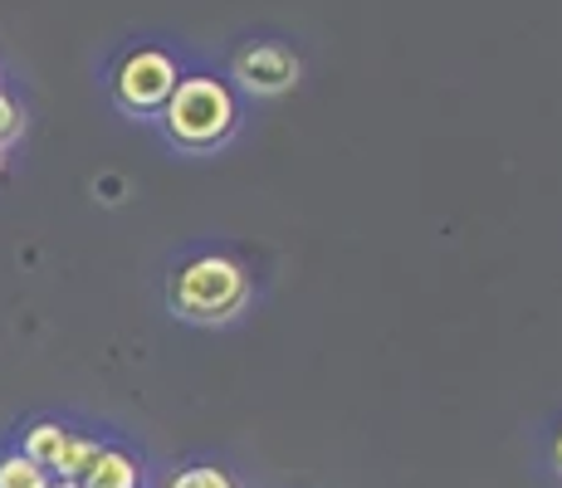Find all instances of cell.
I'll return each instance as SVG.
<instances>
[{
  "label": "cell",
  "mask_w": 562,
  "mask_h": 488,
  "mask_svg": "<svg viewBox=\"0 0 562 488\" xmlns=\"http://www.w3.org/2000/svg\"><path fill=\"white\" fill-rule=\"evenodd\" d=\"M83 488H143V459H133L127 450H113V444H103L99 454H93V464L83 469Z\"/></svg>",
  "instance_id": "cell-6"
},
{
  "label": "cell",
  "mask_w": 562,
  "mask_h": 488,
  "mask_svg": "<svg viewBox=\"0 0 562 488\" xmlns=\"http://www.w3.org/2000/svg\"><path fill=\"white\" fill-rule=\"evenodd\" d=\"M103 444L93 435H79V430L59 425V420H35V425L20 435V454L35 459L49 479H83V469L93 464Z\"/></svg>",
  "instance_id": "cell-4"
},
{
  "label": "cell",
  "mask_w": 562,
  "mask_h": 488,
  "mask_svg": "<svg viewBox=\"0 0 562 488\" xmlns=\"http://www.w3.org/2000/svg\"><path fill=\"white\" fill-rule=\"evenodd\" d=\"M0 167H5V147H0Z\"/></svg>",
  "instance_id": "cell-12"
},
{
  "label": "cell",
  "mask_w": 562,
  "mask_h": 488,
  "mask_svg": "<svg viewBox=\"0 0 562 488\" xmlns=\"http://www.w3.org/2000/svg\"><path fill=\"white\" fill-rule=\"evenodd\" d=\"M0 488H49V474L20 450L0 454Z\"/></svg>",
  "instance_id": "cell-7"
},
{
  "label": "cell",
  "mask_w": 562,
  "mask_h": 488,
  "mask_svg": "<svg viewBox=\"0 0 562 488\" xmlns=\"http://www.w3.org/2000/svg\"><path fill=\"white\" fill-rule=\"evenodd\" d=\"M167 488H240L231 469H215V464H191V469L171 474Z\"/></svg>",
  "instance_id": "cell-8"
},
{
  "label": "cell",
  "mask_w": 562,
  "mask_h": 488,
  "mask_svg": "<svg viewBox=\"0 0 562 488\" xmlns=\"http://www.w3.org/2000/svg\"><path fill=\"white\" fill-rule=\"evenodd\" d=\"M553 459H558V469H562V435H558V444H553Z\"/></svg>",
  "instance_id": "cell-11"
},
{
  "label": "cell",
  "mask_w": 562,
  "mask_h": 488,
  "mask_svg": "<svg viewBox=\"0 0 562 488\" xmlns=\"http://www.w3.org/2000/svg\"><path fill=\"white\" fill-rule=\"evenodd\" d=\"M240 127V103H235L231 83L211 79V73H191L177 83V93L161 107V133L181 151H215L225 147Z\"/></svg>",
  "instance_id": "cell-1"
},
{
  "label": "cell",
  "mask_w": 562,
  "mask_h": 488,
  "mask_svg": "<svg viewBox=\"0 0 562 488\" xmlns=\"http://www.w3.org/2000/svg\"><path fill=\"white\" fill-rule=\"evenodd\" d=\"M231 73H235V83H240L245 93H255V98H279V93H289V89L299 83V59H294V49L274 45V39H265V45H250V49L235 54Z\"/></svg>",
  "instance_id": "cell-5"
},
{
  "label": "cell",
  "mask_w": 562,
  "mask_h": 488,
  "mask_svg": "<svg viewBox=\"0 0 562 488\" xmlns=\"http://www.w3.org/2000/svg\"><path fill=\"white\" fill-rule=\"evenodd\" d=\"M20 133H25V113L10 93H0V147L10 151V143H20Z\"/></svg>",
  "instance_id": "cell-9"
},
{
  "label": "cell",
  "mask_w": 562,
  "mask_h": 488,
  "mask_svg": "<svg viewBox=\"0 0 562 488\" xmlns=\"http://www.w3.org/2000/svg\"><path fill=\"white\" fill-rule=\"evenodd\" d=\"M49 488H83L79 479H49Z\"/></svg>",
  "instance_id": "cell-10"
},
{
  "label": "cell",
  "mask_w": 562,
  "mask_h": 488,
  "mask_svg": "<svg viewBox=\"0 0 562 488\" xmlns=\"http://www.w3.org/2000/svg\"><path fill=\"white\" fill-rule=\"evenodd\" d=\"M250 293H255L250 269H245L240 259L196 254L171 274L167 298H171V308H177V318H187V322H231L245 313Z\"/></svg>",
  "instance_id": "cell-2"
},
{
  "label": "cell",
  "mask_w": 562,
  "mask_h": 488,
  "mask_svg": "<svg viewBox=\"0 0 562 488\" xmlns=\"http://www.w3.org/2000/svg\"><path fill=\"white\" fill-rule=\"evenodd\" d=\"M177 83H181L177 59H171L167 49H153V45L133 49L113 69V98H117V107H123V113H133V117L161 113V107H167V98L177 93Z\"/></svg>",
  "instance_id": "cell-3"
}]
</instances>
